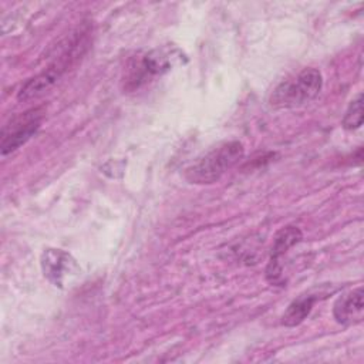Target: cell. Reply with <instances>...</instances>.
<instances>
[{
	"mask_svg": "<svg viewBox=\"0 0 364 364\" xmlns=\"http://www.w3.org/2000/svg\"><path fill=\"white\" fill-rule=\"evenodd\" d=\"M301 237H303L301 230L297 226H286L276 233L274 242L272 246L270 262L266 269V276L272 283H277L282 276V264L279 262L280 256L284 255L296 243H299Z\"/></svg>",
	"mask_w": 364,
	"mask_h": 364,
	"instance_id": "52a82bcc",
	"label": "cell"
},
{
	"mask_svg": "<svg viewBox=\"0 0 364 364\" xmlns=\"http://www.w3.org/2000/svg\"><path fill=\"white\" fill-rule=\"evenodd\" d=\"M41 270L53 286L63 289L80 273V266L75 259L63 249H46L41 255Z\"/></svg>",
	"mask_w": 364,
	"mask_h": 364,
	"instance_id": "5b68a950",
	"label": "cell"
},
{
	"mask_svg": "<svg viewBox=\"0 0 364 364\" xmlns=\"http://www.w3.org/2000/svg\"><path fill=\"white\" fill-rule=\"evenodd\" d=\"M321 297L320 293H306L294 299L282 316V324L286 327L299 326L310 314L314 303Z\"/></svg>",
	"mask_w": 364,
	"mask_h": 364,
	"instance_id": "ba28073f",
	"label": "cell"
},
{
	"mask_svg": "<svg viewBox=\"0 0 364 364\" xmlns=\"http://www.w3.org/2000/svg\"><path fill=\"white\" fill-rule=\"evenodd\" d=\"M323 75L317 68H304L297 75L282 81L272 92L269 102L274 108L300 107L318 95Z\"/></svg>",
	"mask_w": 364,
	"mask_h": 364,
	"instance_id": "7a4b0ae2",
	"label": "cell"
},
{
	"mask_svg": "<svg viewBox=\"0 0 364 364\" xmlns=\"http://www.w3.org/2000/svg\"><path fill=\"white\" fill-rule=\"evenodd\" d=\"M43 112L38 108L28 109L13 117L1 129L0 151L7 155L24 145L40 128Z\"/></svg>",
	"mask_w": 364,
	"mask_h": 364,
	"instance_id": "277c9868",
	"label": "cell"
},
{
	"mask_svg": "<svg viewBox=\"0 0 364 364\" xmlns=\"http://www.w3.org/2000/svg\"><path fill=\"white\" fill-rule=\"evenodd\" d=\"M363 287L358 286L344 294H341L333 306V317L341 326L350 327L360 324L364 318V301Z\"/></svg>",
	"mask_w": 364,
	"mask_h": 364,
	"instance_id": "8992f818",
	"label": "cell"
},
{
	"mask_svg": "<svg viewBox=\"0 0 364 364\" xmlns=\"http://www.w3.org/2000/svg\"><path fill=\"white\" fill-rule=\"evenodd\" d=\"M245 156L240 141H226L208 151L185 169V179L195 185H210L219 181Z\"/></svg>",
	"mask_w": 364,
	"mask_h": 364,
	"instance_id": "6da1fadb",
	"label": "cell"
},
{
	"mask_svg": "<svg viewBox=\"0 0 364 364\" xmlns=\"http://www.w3.org/2000/svg\"><path fill=\"white\" fill-rule=\"evenodd\" d=\"M172 53L169 54L161 50H154L131 60L124 77L125 88L128 91H134L154 77L166 73L172 67Z\"/></svg>",
	"mask_w": 364,
	"mask_h": 364,
	"instance_id": "3957f363",
	"label": "cell"
},
{
	"mask_svg": "<svg viewBox=\"0 0 364 364\" xmlns=\"http://www.w3.org/2000/svg\"><path fill=\"white\" fill-rule=\"evenodd\" d=\"M341 124L346 129H357L363 125V94L351 100Z\"/></svg>",
	"mask_w": 364,
	"mask_h": 364,
	"instance_id": "9c48e42d",
	"label": "cell"
}]
</instances>
